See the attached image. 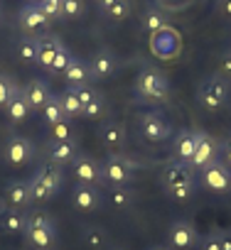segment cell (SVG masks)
Returning <instances> with one entry per match:
<instances>
[{
  "instance_id": "29",
  "label": "cell",
  "mask_w": 231,
  "mask_h": 250,
  "mask_svg": "<svg viewBox=\"0 0 231 250\" xmlns=\"http://www.w3.org/2000/svg\"><path fill=\"white\" fill-rule=\"evenodd\" d=\"M18 57L25 62V64H37V37H20L18 42Z\"/></svg>"
},
{
  "instance_id": "35",
  "label": "cell",
  "mask_w": 231,
  "mask_h": 250,
  "mask_svg": "<svg viewBox=\"0 0 231 250\" xmlns=\"http://www.w3.org/2000/svg\"><path fill=\"white\" fill-rule=\"evenodd\" d=\"M15 93H18L15 81H13L8 74H0V108H5V105H8V101H10Z\"/></svg>"
},
{
  "instance_id": "2",
  "label": "cell",
  "mask_w": 231,
  "mask_h": 250,
  "mask_svg": "<svg viewBox=\"0 0 231 250\" xmlns=\"http://www.w3.org/2000/svg\"><path fill=\"white\" fill-rule=\"evenodd\" d=\"M25 240L37 248V250H52V245L57 243V226L54 221L45 213V211H37V213H30L27 216V226H25Z\"/></svg>"
},
{
  "instance_id": "46",
  "label": "cell",
  "mask_w": 231,
  "mask_h": 250,
  "mask_svg": "<svg viewBox=\"0 0 231 250\" xmlns=\"http://www.w3.org/2000/svg\"><path fill=\"white\" fill-rule=\"evenodd\" d=\"M113 250H126V248H123V245H116V248H113Z\"/></svg>"
},
{
  "instance_id": "19",
  "label": "cell",
  "mask_w": 231,
  "mask_h": 250,
  "mask_svg": "<svg viewBox=\"0 0 231 250\" xmlns=\"http://www.w3.org/2000/svg\"><path fill=\"white\" fill-rule=\"evenodd\" d=\"M89 69H91V79L103 81V79H108V76L116 71V57H113L108 49H101V52L93 54Z\"/></svg>"
},
{
  "instance_id": "24",
  "label": "cell",
  "mask_w": 231,
  "mask_h": 250,
  "mask_svg": "<svg viewBox=\"0 0 231 250\" xmlns=\"http://www.w3.org/2000/svg\"><path fill=\"white\" fill-rule=\"evenodd\" d=\"M27 226V213H23L20 208H8L0 213V228L5 233H25Z\"/></svg>"
},
{
  "instance_id": "3",
  "label": "cell",
  "mask_w": 231,
  "mask_h": 250,
  "mask_svg": "<svg viewBox=\"0 0 231 250\" xmlns=\"http://www.w3.org/2000/svg\"><path fill=\"white\" fill-rule=\"evenodd\" d=\"M229 96H231V88H229V81L221 76V74H211L207 76L202 83H199V91H197V98L199 103L207 108V110H219L229 103Z\"/></svg>"
},
{
  "instance_id": "42",
  "label": "cell",
  "mask_w": 231,
  "mask_h": 250,
  "mask_svg": "<svg viewBox=\"0 0 231 250\" xmlns=\"http://www.w3.org/2000/svg\"><path fill=\"white\" fill-rule=\"evenodd\" d=\"M216 238H219V248H221V250H231V233L219 230V233H216Z\"/></svg>"
},
{
  "instance_id": "44",
  "label": "cell",
  "mask_w": 231,
  "mask_h": 250,
  "mask_svg": "<svg viewBox=\"0 0 231 250\" xmlns=\"http://www.w3.org/2000/svg\"><path fill=\"white\" fill-rule=\"evenodd\" d=\"M113 3H116V0H96V8H98V10L103 13V10H108V8H111Z\"/></svg>"
},
{
  "instance_id": "45",
  "label": "cell",
  "mask_w": 231,
  "mask_h": 250,
  "mask_svg": "<svg viewBox=\"0 0 231 250\" xmlns=\"http://www.w3.org/2000/svg\"><path fill=\"white\" fill-rule=\"evenodd\" d=\"M150 250H170V248H162V245H158V248H150Z\"/></svg>"
},
{
  "instance_id": "11",
  "label": "cell",
  "mask_w": 231,
  "mask_h": 250,
  "mask_svg": "<svg viewBox=\"0 0 231 250\" xmlns=\"http://www.w3.org/2000/svg\"><path fill=\"white\" fill-rule=\"evenodd\" d=\"M71 204H74L79 211L89 213V211H96V208H101V206H103V194H101V189H98V187L76 184V187H74V191H71Z\"/></svg>"
},
{
  "instance_id": "9",
  "label": "cell",
  "mask_w": 231,
  "mask_h": 250,
  "mask_svg": "<svg viewBox=\"0 0 231 250\" xmlns=\"http://www.w3.org/2000/svg\"><path fill=\"white\" fill-rule=\"evenodd\" d=\"M74 177L76 184H89V187H101L103 184V174H101V165L96 160H91L89 155H79L74 162Z\"/></svg>"
},
{
  "instance_id": "40",
  "label": "cell",
  "mask_w": 231,
  "mask_h": 250,
  "mask_svg": "<svg viewBox=\"0 0 231 250\" xmlns=\"http://www.w3.org/2000/svg\"><path fill=\"white\" fill-rule=\"evenodd\" d=\"M199 250H221V248H219V238H216V233L204 235L202 243H199Z\"/></svg>"
},
{
  "instance_id": "36",
  "label": "cell",
  "mask_w": 231,
  "mask_h": 250,
  "mask_svg": "<svg viewBox=\"0 0 231 250\" xmlns=\"http://www.w3.org/2000/svg\"><path fill=\"white\" fill-rule=\"evenodd\" d=\"M52 140H59V143H76L69 120H62V123L52 125Z\"/></svg>"
},
{
  "instance_id": "8",
  "label": "cell",
  "mask_w": 231,
  "mask_h": 250,
  "mask_svg": "<svg viewBox=\"0 0 231 250\" xmlns=\"http://www.w3.org/2000/svg\"><path fill=\"white\" fill-rule=\"evenodd\" d=\"M3 155H5V162L20 167V165H27V162L35 160V145L27 138H23V135H10L8 143H5V152Z\"/></svg>"
},
{
  "instance_id": "22",
  "label": "cell",
  "mask_w": 231,
  "mask_h": 250,
  "mask_svg": "<svg viewBox=\"0 0 231 250\" xmlns=\"http://www.w3.org/2000/svg\"><path fill=\"white\" fill-rule=\"evenodd\" d=\"M5 113H8V118L13 120V123H25L27 118H30V113H32V105H30V101L25 98V93H23V88H18V93L8 101V105H5Z\"/></svg>"
},
{
  "instance_id": "26",
  "label": "cell",
  "mask_w": 231,
  "mask_h": 250,
  "mask_svg": "<svg viewBox=\"0 0 231 250\" xmlns=\"http://www.w3.org/2000/svg\"><path fill=\"white\" fill-rule=\"evenodd\" d=\"M59 96V105H62V110H64V115H67V120H71V118H79L81 115V101H79V96H76V91L69 86L67 91H62V93H57Z\"/></svg>"
},
{
  "instance_id": "21",
  "label": "cell",
  "mask_w": 231,
  "mask_h": 250,
  "mask_svg": "<svg viewBox=\"0 0 231 250\" xmlns=\"http://www.w3.org/2000/svg\"><path fill=\"white\" fill-rule=\"evenodd\" d=\"M64 79H67L69 86H89V81H91V69H89V64H86L84 59L71 57L69 66L64 69Z\"/></svg>"
},
{
  "instance_id": "20",
  "label": "cell",
  "mask_w": 231,
  "mask_h": 250,
  "mask_svg": "<svg viewBox=\"0 0 231 250\" xmlns=\"http://www.w3.org/2000/svg\"><path fill=\"white\" fill-rule=\"evenodd\" d=\"M194 147H197V130H180V133L175 135V147H172V152H175V157H177L180 162H187V165H189V160H192V155H194Z\"/></svg>"
},
{
  "instance_id": "37",
  "label": "cell",
  "mask_w": 231,
  "mask_h": 250,
  "mask_svg": "<svg viewBox=\"0 0 231 250\" xmlns=\"http://www.w3.org/2000/svg\"><path fill=\"white\" fill-rule=\"evenodd\" d=\"M37 8L49 18V20H62V0H42Z\"/></svg>"
},
{
  "instance_id": "48",
  "label": "cell",
  "mask_w": 231,
  "mask_h": 250,
  "mask_svg": "<svg viewBox=\"0 0 231 250\" xmlns=\"http://www.w3.org/2000/svg\"><path fill=\"white\" fill-rule=\"evenodd\" d=\"M0 18H3V10H0Z\"/></svg>"
},
{
  "instance_id": "33",
  "label": "cell",
  "mask_w": 231,
  "mask_h": 250,
  "mask_svg": "<svg viewBox=\"0 0 231 250\" xmlns=\"http://www.w3.org/2000/svg\"><path fill=\"white\" fill-rule=\"evenodd\" d=\"M84 10V0H62V20H79Z\"/></svg>"
},
{
  "instance_id": "25",
  "label": "cell",
  "mask_w": 231,
  "mask_h": 250,
  "mask_svg": "<svg viewBox=\"0 0 231 250\" xmlns=\"http://www.w3.org/2000/svg\"><path fill=\"white\" fill-rule=\"evenodd\" d=\"M42 120H45V125H57V123H62V120H67V115H64V110H62V105H59V96L57 93H52L49 96V101L42 105Z\"/></svg>"
},
{
  "instance_id": "5",
  "label": "cell",
  "mask_w": 231,
  "mask_h": 250,
  "mask_svg": "<svg viewBox=\"0 0 231 250\" xmlns=\"http://www.w3.org/2000/svg\"><path fill=\"white\" fill-rule=\"evenodd\" d=\"M101 174H103V184L108 187H126L136 177V165L123 155H108L101 165Z\"/></svg>"
},
{
  "instance_id": "7",
  "label": "cell",
  "mask_w": 231,
  "mask_h": 250,
  "mask_svg": "<svg viewBox=\"0 0 231 250\" xmlns=\"http://www.w3.org/2000/svg\"><path fill=\"white\" fill-rule=\"evenodd\" d=\"M49 18L35 5V3H27L23 10H20V15H18V25H20V30L25 32V35H30V37H40L47 27H49Z\"/></svg>"
},
{
  "instance_id": "1",
  "label": "cell",
  "mask_w": 231,
  "mask_h": 250,
  "mask_svg": "<svg viewBox=\"0 0 231 250\" xmlns=\"http://www.w3.org/2000/svg\"><path fill=\"white\" fill-rule=\"evenodd\" d=\"M160 179H162L165 191H167L172 199H177V201H187V199L194 194V187H197L194 169H192L187 162H180V160H172V162L162 169Z\"/></svg>"
},
{
  "instance_id": "47",
  "label": "cell",
  "mask_w": 231,
  "mask_h": 250,
  "mask_svg": "<svg viewBox=\"0 0 231 250\" xmlns=\"http://www.w3.org/2000/svg\"><path fill=\"white\" fill-rule=\"evenodd\" d=\"M30 3H35V5H37V3H42V0H30Z\"/></svg>"
},
{
  "instance_id": "4",
  "label": "cell",
  "mask_w": 231,
  "mask_h": 250,
  "mask_svg": "<svg viewBox=\"0 0 231 250\" xmlns=\"http://www.w3.org/2000/svg\"><path fill=\"white\" fill-rule=\"evenodd\" d=\"M136 91L148 101H165L170 96V81L162 71H158L153 66H145L136 79Z\"/></svg>"
},
{
  "instance_id": "10",
  "label": "cell",
  "mask_w": 231,
  "mask_h": 250,
  "mask_svg": "<svg viewBox=\"0 0 231 250\" xmlns=\"http://www.w3.org/2000/svg\"><path fill=\"white\" fill-rule=\"evenodd\" d=\"M202 184L211 191H229L231 189V169L221 160H216L214 165L202 169Z\"/></svg>"
},
{
  "instance_id": "18",
  "label": "cell",
  "mask_w": 231,
  "mask_h": 250,
  "mask_svg": "<svg viewBox=\"0 0 231 250\" xmlns=\"http://www.w3.org/2000/svg\"><path fill=\"white\" fill-rule=\"evenodd\" d=\"M23 93H25V98L30 101L32 110H42V105H45V103L49 101V96H52L49 83H47L45 79H32V81H27L25 88H23Z\"/></svg>"
},
{
  "instance_id": "23",
  "label": "cell",
  "mask_w": 231,
  "mask_h": 250,
  "mask_svg": "<svg viewBox=\"0 0 231 250\" xmlns=\"http://www.w3.org/2000/svg\"><path fill=\"white\" fill-rule=\"evenodd\" d=\"M35 174H37L42 182H47L54 194H59V189H62V184H64V177H62V167H59V165H54L52 160H45V162L37 167Z\"/></svg>"
},
{
  "instance_id": "39",
  "label": "cell",
  "mask_w": 231,
  "mask_h": 250,
  "mask_svg": "<svg viewBox=\"0 0 231 250\" xmlns=\"http://www.w3.org/2000/svg\"><path fill=\"white\" fill-rule=\"evenodd\" d=\"M219 160L231 169V138H226V140L221 143V147H219Z\"/></svg>"
},
{
  "instance_id": "28",
  "label": "cell",
  "mask_w": 231,
  "mask_h": 250,
  "mask_svg": "<svg viewBox=\"0 0 231 250\" xmlns=\"http://www.w3.org/2000/svg\"><path fill=\"white\" fill-rule=\"evenodd\" d=\"M84 245L89 250H106L108 245V235L103 228H96V226H89L84 228Z\"/></svg>"
},
{
  "instance_id": "15",
  "label": "cell",
  "mask_w": 231,
  "mask_h": 250,
  "mask_svg": "<svg viewBox=\"0 0 231 250\" xmlns=\"http://www.w3.org/2000/svg\"><path fill=\"white\" fill-rule=\"evenodd\" d=\"M101 143L108 152L113 155H121V150L126 147V130H123V125L121 123H116V120H108L101 125Z\"/></svg>"
},
{
  "instance_id": "16",
  "label": "cell",
  "mask_w": 231,
  "mask_h": 250,
  "mask_svg": "<svg viewBox=\"0 0 231 250\" xmlns=\"http://www.w3.org/2000/svg\"><path fill=\"white\" fill-rule=\"evenodd\" d=\"M3 199H5V204H8L10 208H20V211H23L25 206H30V204H32L30 182H25V179H13V182L5 187Z\"/></svg>"
},
{
  "instance_id": "32",
  "label": "cell",
  "mask_w": 231,
  "mask_h": 250,
  "mask_svg": "<svg viewBox=\"0 0 231 250\" xmlns=\"http://www.w3.org/2000/svg\"><path fill=\"white\" fill-rule=\"evenodd\" d=\"M143 27H145V32L155 35V32H160V30L167 27V20H165L162 13H158V10H148L145 18H143Z\"/></svg>"
},
{
  "instance_id": "34",
  "label": "cell",
  "mask_w": 231,
  "mask_h": 250,
  "mask_svg": "<svg viewBox=\"0 0 231 250\" xmlns=\"http://www.w3.org/2000/svg\"><path fill=\"white\" fill-rule=\"evenodd\" d=\"M111 204L116 208H128L133 204V194L126 187H111Z\"/></svg>"
},
{
  "instance_id": "38",
  "label": "cell",
  "mask_w": 231,
  "mask_h": 250,
  "mask_svg": "<svg viewBox=\"0 0 231 250\" xmlns=\"http://www.w3.org/2000/svg\"><path fill=\"white\" fill-rule=\"evenodd\" d=\"M69 62H71V52L64 47V49L57 54V59H54V64H52V69H49V71H62V74H64V69L69 66Z\"/></svg>"
},
{
  "instance_id": "17",
  "label": "cell",
  "mask_w": 231,
  "mask_h": 250,
  "mask_svg": "<svg viewBox=\"0 0 231 250\" xmlns=\"http://www.w3.org/2000/svg\"><path fill=\"white\" fill-rule=\"evenodd\" d=\"M76 157H79L76 143H59V140L47 143V160H52L54 165L64 167V165H71Z\"/></svg>"
},
{
  "instance_id": "41",
  "label": "cell",
  "mask_w": 231,
  "mask_h": 250,
  "mask_svg": "<svg viewBox=\"0 0 231 250\" xmlns=\"http://www.w3.org/2000/svg\"><path fill=\"white\" fill-rule=\"evenodd\" d=\"M219 74L226 79V76H231V52H224L221 54V59H219Z\"/></svg>"
},
{
  "instance_id": "13",
  "label": "cell",
  "mask_w": 231,
  "mask_h": 250,
  "mask_svg": "<svg viewBox=\"0 0 231 250\" xmlns=\"http://www.w3.org/2000/svg\"><path fill=\"white\" fill-rule=\"evenodd\" d=\"M64 49V42L57 37V35H40L37 37V66H42V69H52V64H54V59H57V54Z\"/></svg>"
},
{
  "instance_id": "30",
  "label": "cell",
  "mask_w": 231,
  "mask_h": 250,
  "mask_svg": "<svg viewBox=\"0 0 231 250\" xmlns=\"http://www.w3.org/2000/svg\"><path fill=\"white\" fill-rule=\"evenodd\" d=\"M30 194H32V201H49L57 196L52 191V187L47 182H42L37 174H32V179H30Z\"/></svg>"
},
{
  "instance_id": "12",
  "label": "cell",
  "mask_w": 231,
  "mask_h": 250,
  "mask_svg": "<svg viewBox=\"0 0 231 250\" xmlns=\"http://www.w3.org/2000/svg\"><path fill=\"white\" fill-rule=\"evenodd\" d=\"M140 133L148 143H165L170 138V125L158 113H145L140 118Z\"/></svg>"
},
{
  "instance_id": "6",
  "label": "cell",
  "mask_w": 231,
  "mask_h": 250,
  "mask_svg": "<svg viewBox=\"0 0 231 250\" xmlns=\"http://www.w3.org/2000/svg\"><path fill=\"white\" fill-rule=\"evenodd\" d=\"M219 147H221V143L216 138H211L204 130H197V147H194V155L189 160V167L194 172H202L204 167L214 165L219 160Z\"/></svg>"
},
{
  "instance_id": "43",
  "label": "cell",
  "mask_w": 231,
  "mask_h": 250,
  "mask_svg": "<svg viewBox=\"0 0 231 250\" xmlns=\"http://www.w3.org/2000/svg\"><path fill=\"white\" fill-rule=\"evenodd\" d=\"M219 13L226 20H231V0H219Z\"/></svg>"
},
{
  "instance_id": "14",
  "label": "cell",
  "mask_w": 231,
  "mask_h": 250,
  "mask_svg": "<svg viewBox=\"0 0 231 250\" xmlns=\"http://www.w3.org/2000/svg\"><path fill=\"white\" fill-rule=\"evenodd\" d=\"M167 240H170V248H175V250H189V248L197 245L199 235H197V230H194L192 223H187V221H175V223L170 226Z\"/></svg>"
},
{
  "instance_id": "31",
  "label": "cell",
  "mask_w": 231,
  "mask_h": 250,
  "mask_svg": "<svg viewBox=\"0 0 231 250\" xmlns=\"http://www.w3.org/2000/svg\"><path fill=\"white\" fill-rule=\"evenodd\" d=\"M103 15L113 22H123L131 15V0H116L108 10H103Z\"/></svg>"
},
{
  "instance_id": "27",
  "label": "cell",
  "mask_w": 231,
  "mask_h": 250,
  "mask_svg": "<svg viewBox=\"0 0 231 250\" xmlns=\"http://www.w3.org/2000/svg\"><path fill=\"white\" fill-rule=\"evenodd\" d=\"M106 113V96L101 93V91H96L93 88V93H91V98L84 103V108H81V118H89V120H96V118H101Z\"/></svg>"
}]
</instances>
